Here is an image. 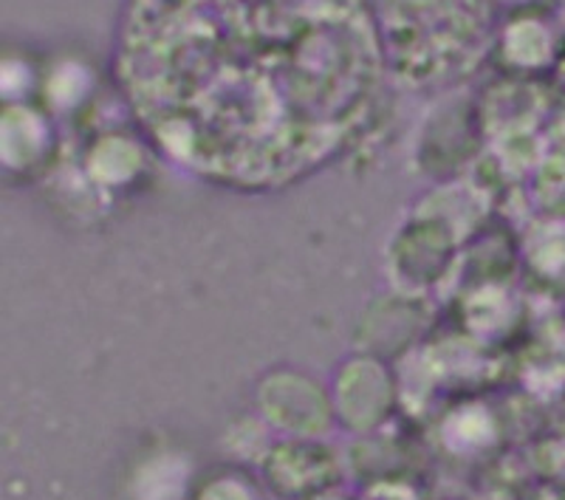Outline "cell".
<instances>
[{
    "mask_svg": "<svg viewBox=\"0 0 565 500\" xmlns=\"http://www.w3.org/2000/svg\"><path fill=\"white\" fill-rule=\"evenodd\" d=\"M114 68L161 156L215 187L269 193L365 134L385 32L367 0H125Z\"/></svg>",
    "mask_w": 565,
    "mask_h": 500,
    "instance_id": "1",
    "label": "cell"
},
{
    "mask_svg": "<svg viewBox=\"0 0 565 500\" xmlns=\"http://www.w3.org/2000/svg\"><path fill=\"white\" fill-rule=\"evenodd\" d=\"M260 404L271 424L291 430L295 436L322 430L328 424V411H331L326 393L320 391L315 379L297 371L269 373L260 382Z\"/></svg>",
    "mask_w": 565,
    "mask_h": 500,
    "instance_id": "2",
    "label": "cell"
},
{
    "mask_svg": "<svg viewBox=\"0 0 565 500\" xmlns=\"http://www.w3.org/2000/svg\"><path fill=\"white\" fill-rule=\"evenodd\" d=\"M393 382L387 368L373 357H351L337 371L334 407L351 427H373L387 416Z\"/></svg>",
    "mask_w": 565,
    "mask_h": 500,
    "instance_id": "3",
    "label": "cell"
},
{
    "mask_svg": "<svg viewBox=\"0 0 565 500\" xmlns=\"http://www.w3.org/2000/svg\"><path fill=\"white\" fill-rule=\"evenodd\" d=\"M441 246H456V232L450 221L441 215H427L411 224L405 237L393 249V269L398 272L405 286H427L436 283L450 266L452 257L447 255H427V249H441Z\"/></svg>",
    "mask_w": 565,
    "mask_h": 500,
    "instance_id": "4",
    "label": "cell"
},
{
    "mask_svg": "<svg viewBox=\"0 0 565 500\" xmlns=\"http://www.w3.org/2000/svg\"><path fill=\"white\" fill-rule=\"evenodd\" d=\"M45 148H49V125L40 114L23 108H9L3 119V164L9 170H29L40 164Z\"/></svg>",
    "mask_w": 565,
    "mask_h": 500,
    "instance_id": "5",
    "label": "cell"
},
{
    "mask_svg": "<svg viewBox=\"0 0 565 500\" xmlns=\"http://www.w3.org/2000/svg\"><path fill=\"white\" fill-rule=\"evenodd\" d=\"M145 170V153L130 136H103L88 153V175L97 187H128Z\"/></svg>",
    "mask_w": 565,
    "mask_h": 500,
    "instance_id": "6",
    "label": "cell"
}]
</instances>
